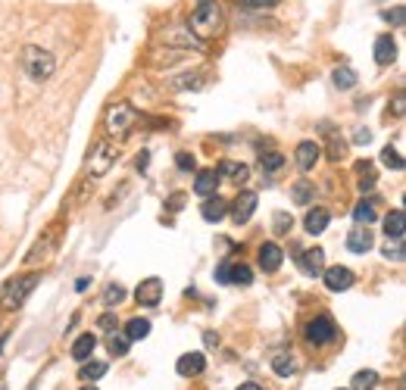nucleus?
<instances>
[{"label": "nucleus", "mask_w": 406, "mask_h": 390, "mask_svg": "<svg viewBox=\"0 0 406 390\" xmlns=\"http://www.w3.org/2000/svg\"><path fill=\"white\" fill-rule=\"evenodd\" d=\"M222 28V10L216 0H200V6L191 16V31L200 38H213Z\"/></svg>", "instance_id": "nucleus-1"}, {"label": "nucleus", "mask_w": 406, "mask_h": 390, "mask_svg": "<svg viewBox=\"0 0 406 390\" xmlns=\"http://www.w3.org/2000/svg\"><path fill=\"white\" fill-rule=\"evenodd\" d=\"M22 66H26V72L35 78V82H44V78L53 75V69H57V62L47 50L41 47H26V53H22Z\"/></svg>", "instance_id": "nucleus-2"}, {"label": "nucleus", "mask_w": 406, "mask_h": 390, "mask_svg": "<svg viewBox=\"0 0 406 390\" xmlns=\"http://www.w3.org/2000/svg\"><path fill=\"white\" fill-rule=\"evenodd\" d=\"M38 287V275H19L13 281H6V287L0 291V303H4L6 309H16L26 303V296Z\"/></svg>", "instance_id": "nucleus-3"}, {"label": "nucleus", "mask_w": 406, "mask_h": 390, "mask_svg": "<svg viewBox=\"0 0 406 390\" xmlns=\"http://www.w3.org/2000/svg\"><path fill=\"white\" fill-rule=\"evenodd\" d=\"M135 122H138V113L131 104H116L106 116V128H109V135H116V138L128 135V131L135 128Z\"/></svg>", "instance_id": "nucleus-4"}, {"label": "nucleus", "mask_w": 406, "mask_h": 390, "mask_svg": "<svg viewBox=\"0 0 406 390\" xmlns=\"http://www.w3.org/2000/svg\"><path fill=\"white\" fill-rule=\"evenodd\" d=\"M303 334H307V340L312 343V347H325V343H331L334 338H338V328H334V322L328 316H316L312 322H307Z\"/></svg>", "instance_id": "nucleus-5"}, {"label": "nucleus", "mask_w": 406, "mask_h": 390, "mask_svg": "<svg viewBox=\"0 0 406 390\" xmlns=\"http://www.w3.org/2000/svg\"><path fill=\"white\" fill-rule=\"evenodd\" d=\"M325 287L328 291H350V287H353V281H356V275L350 269H344V265H331V269H325Z\"/></svg>", "instance_id": "nucleus-6"}, {"label": "nucleus", "mask_w": 406, "mask_h": 390, "mask_svg": "<svg viewBox=\"0 0 406 390\" xmlns=\"http://www.w3.org/2000/svg\"><path fill=\"white\" fill-rule=\"evenodd\" d=\"M138 303H144V306H160V300H163V281L160 278H144L138 284Z\"/></svg>", "instance_id": "nucleus-7"}, {"label": "nucleus", "mask_w": 406, "mask_h": 390, "mask_svg": "<svg viewBox=\"0 0 406 390\" xmlns=\"http://www.w3.org/2000/svg\"><path fill=\"white\" fill-rule=\"evenodd\" d=\"M253 209H256V194H253V191H244L238 200L231 203V218H234L238 225H244L247 218L253 216Z\"/></svg>", "instance_id": "nucleus-8"}, {"label": "nucleus", "mask_w": 406, "mask_h": 390, "mask_svg": "<svg viewBox=\"0 0 406 390\" xmlns=\"http://www.w3.org/2000/svg\"><path fill=\"white\" fill-rule=\"evenodd\" d=\"M281 262H285V250L278 244H263L260 247V269L263 272H278Z\"/></svg>", "instance_id": "nucleus-9"}, {"label": "nucleus", "mask_w": 406, "mask_h": 390, "mask_svg": "<svg viewBox=\"0 0 406 390\" xmlns=\"http://www.w3.org/2000/svg\"><path fill=\"white\" fill-rule=\"evenodd\" d=\"M319 144L316 140H303V144H297V166H300L303 172H309L312 166L319 162Z\"/></svg>", "instance_id": "nucleus-10"}, {"label": "nucleus", "mask_w": 406, "mask_h": 390, "mask_svg": "<svg viewBox=\"0 0 406 390\" xmlns=\"http://www.w3.org/2000/svg\"><path fill=\"white\" fill-rule=\"evenodd\" d=\"M175 369H178L182 378H191V374H200L203 369H207V359H203V353H185L175 362Z\"/></svg>", "instance_id": "nucleus-11"}, {"label": "nucleus", "mask_w": 406, "mask_h": 390, "mask_svg": "<svg viewBox=\"0 0 406 390\" xmlns=\"http://www.w3.org/2000/svg\"><path fill=\"white\" fill-rule=\"evenodd\" d=\"M369 247H372V231L366 228V225H356V228L347 234V250L350 253H366Z\"/></svg>", "instance_id": "nucleus-12"}, {"label": "nucleus", "mask_w": 406, "mask_h": 390, "mask_svg": "<svg viewBox=\"0 0 406 390\" xmlns=\"http://www.w3.org/2000/svg\"><path fill=\"white\" fill-rule=\"evenodd\" d=\"M300 265H303V272H307V275H319V272L325 269V250H319V247L303 250V253H300Z\"/></svg>", "instance_id": "nucleus-13"}, {"label": "nucleus", "mask_w": 406, "mask_h": 390, "mask_svg": "<svg viewBox=\"0 0 406 390\" xmlns=\"http://www.w3.org/2000/svg\"><path fill=\"white\" fill-rule=\"evenodd\" d=\"M328 222H331L328 209L316 206V209H309V213H307V218H303V228H307L309 234H322V231L328 228Z\"/></svg>", "instance_id": "nucleus-14"}, {"label": "nucleus", "mask_w": 406, "mask_h": 390, "mask_svg": "<svg viewBox=\"0 0 406 390\" xmlns=\"http://www.w3.org/2000/svg\"><path fill=\"white\" fill-rule=\"evenodd\" d=\"M394 57H397L394 38H390V35H381L378 41H375V62H378V66H388V62H394Z\"/></svg>", "instance_id": "nucleus-15"}, {"label": "nucleus", "mask_w": 406, "mask_h": 390, "mask_svg": "<svg viewBox=\"0 0 406 390\" xmlns=\"http://www.w3.org/2000/svg\"><path fill=\"white\" fill-rule=\"evenodd\" d=\"M225 213H229V203L222 197H213V194H209L207 203L200 206V216L207 218V222H219V218H225Z\"/></svg>", "instance_id": "nucleus-16"}, {"label": "nucleus", "mask_w": 406, "mask_h": 390, "mask_svg": "<svg viewBox=\"0 0 406 390\" xmlns=\"http://www.w3.org/2000/svg\"><path fill=\"white\" fill-rule=\"evenodd\" d=\"M94 347H97V338L94 334H82L75 343H72V359H78V362H88Z\"/></svg>", "instance_id": "nucleus-17"}, {"label": "nucleus", "mask_w": 406, "mask_h": 390, "mask_svg": "<svg viewBox=\"0 0 406 390\" xmlns=\"http://www.w3.org/2000/svg\"><path fill=\"white\" fill-rule=\"evenodd\" d=\"M216 187H219V175L216 172H200L197 175V182H194V191L200 194V197H209V194H216Z\"/></svg>", "instance_id": "nucleus-18"}, {"label": "nucleus", "mask_w": 406, "mask_h": 390, "mask_svg": "<svg viewBox=\"0 0 406 390\" xmlns=\"http://www.w3.org/2000/svg\"><path fill=\"white\" fill-rule=\"evenodd\" d=\"M385 234L394 240H403V209H394V213H388L385 218Z\"/></svg>", "instance_id": "nucleus-19"}, {"label": "nucleus", "mask_w": 406, "mask_h": 390, "mask_svg": "<svg viewBox=\"0 0 406 390\" xmlns=\"http://www.w3.org/2000/svg\"><path fill=\"white\" fill-rule=\"evenodd\" d=\"M272 369H275L281 378H291V374L297 372V362H294L291 353H275L272 356Z\"/></svg>", "instance_id": "nucleus-20"}, {"label": "nucleus", "mask_w": 406, "mask_h": 390, "mask_svg": "<svg viewBox=\"0 0 406 390\" xmlns=\"http://www.w3.org/2000/svg\"><path fill=\"white\" fill-rule=\"evenodd\" d=\"M147 334H150V322H147V318H131V322L125 325V338L128 340H144Z\"/></svg>", "instance_id": "nucleus-21"}, {"label": "nucleus", "mask_w": 406, "mask_h": 390, "mask_svg": "<svg viewBox=\"0 0 406 390\" xmlns=\"http://www.w3.org/2000/svg\"><path fill=\"white\" fill-rule=\"evenodd\" d=\"M166 41H178V44H185V47H200V38L194 35L191 28H172V31H166Z\"/></svg>", "instance_id": "nucleus-22"}, {"label": "nucleus", "mask_w": 406, "mask_h": 390, "mask_svg": "<svg viewBox=\"0 0 406 390\" xmlns=\"http://www.w3.org/2000/svg\"><path fill=\"white\" fill-rule=\"evenodd\" d=\"M353 218H356V225H369V222H375V203H372V200L356 203V206H353Z\"/></svg>", "instance_id": "nucleus-23"}, {"label": "nucleus", "mask_w": 406, "mask_h": 390, "mask_svg": "<svg viewBox=\"0 0 406 390\" xmlns=\"http://www.w3.org/2000/svg\"><path fill=\"white\" fill-rule=\"evenodd\" d=\"M104 374H106V362H100V359H94V362L84 365L78 378H84V381H97V378H104Z\"/></svg>", "instance_id": "nucleus-24"}, {"label": "nucleus", "mask_w": 406, "mask_h": 390, "mask_svg": "<svg viewBox=\"0 0 406 390\" xmlns=\"http://www.w3.org/2000/svg\"><path fill=\"white\" fill-rule=\"evenodd\" d=\"M378 384V374L375 372H356L353 374V390H375Z\"/></svg>", "instance_id": "nucleus-25"}, {"label": "nucleus", "mask_w": 406, "mask_h": 390, "mask_svg": "<svg viewBox=\"0 0 406 390\" xmlns=\"http://www.w3.org/2000/svg\"><path fill=\"white\" fill-rule=\"evenodd\" d=\"M229 281H234V284H250L253 281V272H250V265H231V272H229Z\"/></svg>", "instance_id": "nucleus-26"}, {"label": "nucleus", "mask_w": 406, "mask_h": 390, "mask_svg": "<svg viewBox=\"0 0 406 390\" xmlns=\"http://www.w3.org/2000/svg\"><path fill=\"white\" fill-rule=\"evenodd\" d=\"M219 175H231L234 182H244L247 166H241V162H222V166H219Z\"/></svg>", "instance_id": "nucleus-27"}, {"label": "nucleus", "mask_w": 406, "mask_h": 390, "mask_svg": "<svg viewBox=\"0 0 406 390\" xmlns=\"http://www.w3.org/2000/svg\"><path fill=\"white\" fill-rule=\"evenodd\" d=\"M128 338H125V334H109V353L113 356H125L128 353Z\"/></svg>", "instance_id": "nucleus-28"}, {"label": "nucleus", "mask_w": 406, "mask_h": 390, "mask_svg": "<svg viewBox=\"0 0 406 390\" xmlns=\"http://www.w3.org/2000/svg\"><path fill=\"white\" fill-rule=\"evenodd\" d=\"M381 162H385V166H388V169H397V172H400V169H403V156H400V153H397V150H394V147H385V150H381Z\"/></svg>", "instance_id": "nucleus-29"}, {"label": "nucleus", "mask_w": 406, "mask_h": 390, "mask_svg": "<svg viewBox=\"0 0 406 390\" xmlns=\"http://www.w3.org/2000/svg\"><path fill=\"white\" fill-rule=\"evenodd\" d=\"M334 84L344 88V91L353 88V84H356V72H353V69H338V72H334Z\"/></svg>", "instance_id": "nucleus-30"}, {"label": "nucleus", "mask_w": 406, "mask_h": 390, "mask_svg": "<svg viewBox=\"0 0 406 390\" xmlns=\"http://www.w3.org/2000/svg\"><path fill=\"white\" fill-rule=\"evenodd\" d=\"M260 166H263L265 172H275V169L285 166V156H281V153H263V156H260Z\"/></svg>", "instance_id": "nucleus-31"}, {"label": "nucleus", "mask_w": 406, "mask_h": 390, "mask_svg": "<svg viewBox=\"0 0 406 390\" xmlns=\"http://www.w3.org/2000/svg\"><path fill=\"white\" fill-rule=\"evenodd\" d=\"M122 300H125V291H122L119 284H109L106 291H104V303H106V306H119Z\"/></svg>", "instance_id": "nucleus-32"}, {"label": "nucleus", "mask_w": 406, "mask_h": 390, "mask_svg": "<svg viewBox=\"0 0 406 390\" xmlns=\"http://www.w3.org/2000/svg\"><path fill=\"white\" fill-rule=\"evenodd\" d=\"M175 166L182 169V172H191L194 166H197V160H194V156L187 153V150H178V153H175Z\"/></svg>", "instance_id": "nucleus-33"}, {"label": "nucleus", "mask_w": 406, "mask_h": 390, "mask_svg": "<svg viewBox=\"0 0 406 390\" xmlns=\"http://www.w3.org/2000/svg\"><path fill=\"white\" fill-rule=\"evenodd\" d=\"M272 225H275V231H278V234H287V231H291V225H294V218L287 216V213H275V218H272Z\"/></svg>", "instance_id": "nucleus-34"}, {"label": "nucleus", "mask_w": 406, "mask_h": 390, "mask_svg": "<svg viewBox=\"0 0 406 390\" xmlns=\"http://www.w3.org/2000/svg\"><path fill=\"white\" fill-rule=\"evenodd\" d=\"M238 4L247 6V10H272L278 0H238Z\"/></svg>", "instance_id": "nucleus-35"}, {"label": "nucleus", "mask_w": 406, "mask_h": 390, "mask_svg": "<svg viewBox=\"0 0 406 390\" xmlns=\"http://www.w3.org/2000/svg\"><path fill=\"white\" fill-rule=\"evenodd\" d=\"M325 131H328V128H325ZM328 138H331V140H328V150H331L328 156H331V160H341V156H344V140H338V138L331 135V131H328Z\"/></svg>", "instance_id": "nucleus-36"}, {"label": "nucleus", "mask_w": 406, "mask_h": 390, "mask_svg": "<svg viewBox=\"0 0 406 390\" xmlns=\"http://www.w3.org/2000/svg\"><path fill=\"white\" fill-rule=\"evenodd\" d=\"M359 172H363V178H359V191H372L375 187V175L369 166H359Z\"/></svg>", "instance_id": "nucleus-37"}, {"label": "nucleus", "mask_w": 406, "mask_h": 390, "mask_svg": "<svg viewBox=\"0 0 406 390\" xmlns=\"http://www.w3.org/2000/svg\"><path fill=\"white\" fill-rule=\"evenodd\" d=\"M200 78H203V72H194V75H182V82H175V88H200Z\"/></svg>", "instance_id": "nucleus-38"}, {"label": "nucleus", "mask_w": 406, "mask_h": 390, "mask_svg": "<svg viewBox=\"0 0 406 390\" xmlns=\"http://www.w3.org/2000/svg\"><path fill=\"white\" fill-rule=\"evenodd\" d=\"M385 256H388V260H394V262H400L403 260V244H400V240H397V244L394 247H385Z\"/></svg>", "instance_id": "nucleus-39"}, {"label": "nucleus", "mask_w": 406, "mask_h": 390, "mask_svg": "<svg viewBox=\"0 0 406 390\" xmlns=\"http://www.w3.org/2000/svg\"><path fill=\"white\" fill-rule=\"evenodd\" d=\"M294 200L297 203H309V184L307 182H300V184L294 187Z\"/></svg>", "instance_id": "nucleus-40"}, {"label": "nucleus", "mask_w": 406, "mask_h": 390, "mask_svg": "<svg viewBox=\"0 0 406 390\" xmlns=\"http://www.w3.org/2000/svg\"><path fill=\"white\" fill-rule=\"evenodd\" d=\"M403 16H406V13H403V6H394V13H385V19H388V22H394L397 28H403Z\"/></svg>", "instance_id": "nucleus-41"}, {"label": "nucleus", "mask_w": 406, "mask_h": 390, "mask_svg": "<svg viewBox=\"0 0 406 390\" xmlns=\"http://www.w3.org/2000/svg\"><path fill=\"white\" fill-rule=\"evenodd\" d=\"M229 272H231V262H222L216 269V281H222V284H229Z\"/></svg>", "instance_id": "nucleus-42"}, {"label": "nucleus", "mask_w": 406, "mask_h": 390, "mask_svg": "<svg viewBox=\"0 0 406 390\" xmlns=\"http://www.w3.org/2000/svg\"><path fill=\"white\" fill-rule=\"evenodd\" d=\"M97 325L104 328V331H113V328H116V316H109V312H106V316H100Z\"/></svg>", "instance_id": "nucleus-43"}, {"label": "nucleus", "mask_w": 406, "mask_h": 390, "mask_svg": "<svg viewBox=\"0 0 406 390\" xmlns=\"http://www.w3.org/2000/svg\"><path fill=\"white\" fill-rule=\"evenodd\" d=\"M185 206V194H175V197L169 200V209H182Z\"/></svg>", "instance_id": "nucleus-44"}, {"label": "nucleus", "mask_w": 406, "mask_h": 390, "mask_svg": "<svg viewBox=\"0 0 406 390\" xmlns=\"http://www.w3.org/2000/svg\"><path fill=\"white\" fill-rule=\"evenodd\" d=\"M356 140L359 144H369V131H356Z\"/></svg>", "instance_id": "nucleus-45"}, {"label": "nucleus", "mask_w": 406, "mask_h": 390, "mask_svg": "<svg viewBox=\"0 0 406 390\" xmlns=\"http://www.w3.org/2000/svg\"><path fill=\"white\" fill-rule=\"evenodd\" d=\"M238 390H263V387H260V384H241Z\"/></svg>", "instance_id": "nucleus-46"}, {"label": "nucleus", "mask_w": 406, "mask_h": 390, "mask_svg": "<svg viewBox=\"0 0 406 390\" xmlns=\"http://www.w3.org/2000/svg\"><path fill=\"white\" fill-rule=\"evenodd\" d=\"M82 390H97V387H91V384H88V387H82Z\"/></svg>", "instance_id": "nucleus-47"}]
</instances>
